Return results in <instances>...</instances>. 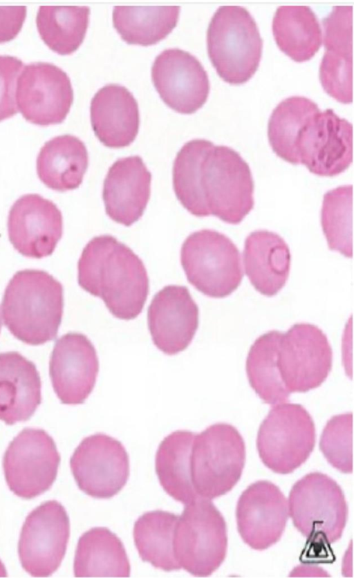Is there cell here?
<instances>
[{
  "instance_id": "cell-34",
  "label": "cell",
  "mask_w": 354,
  "mask_h": 578,
  "mask_svg": "<svg viewBox=\"0 0 354 578\" xmlns=\"http://www.w3.org/2000/svg\"><path fill=\"white\" fill-rule=\"evenodd\" d=\"M317 104L302 96L281 101L273 110L268 125V137L273 151L281 159L299 165L297 145L300 132L309 118L319 111Z\"/></svg>"
},
{
  "instance_id": "cell-8",
  "label": "cell",
  "mask_w": 354,
  "mask_h": 578,
  "mask_svg": "<svg viewBox=\"0 0 354 578\" xmlns=\"http://www.w3.org/2000/svg\"><path fill=\"white\" fill-rule=\"evenodd\" d=\"M201 186L209 215L233 225L253 209L254 180L248 164L234 149L213 144L202 164Z\"/></svg>"
},
{
  "instance_id": "cell-11",
  "label": "cell",
  "mask_w": 354,
  "mask_h": 578,
  "mask_svg": "<svg viewBox=\"0 0 354 578\" xmlns=\"http://www.w3.org/2000/svg\"><path fill=\"white\" fill-rule=\"evenodd\" d=\"M70 522L63 505L48 501L26 517L18 553L23 568L35 577H46L59 567L66 551Z\"/></svg>"
},
{
  "instance_id": "cell-15",
  "label": "cell",
  "mask_w": 354,
  "mask_h": 578,
  "mask_svg": "<svg viewBox=\"0 0 354 578\" xmlns=\"http://www.w3.org/2000/svg\"><path fill=\"white\" fill-rule=\"evenodd\" d=\"M16 104L28 122L48 126L62 122L73 102V91L67 74L47 62L26 65L15 91Z\"/></svg>"
},
{
  "instance_id": "cell-33",
  "label": "cell",
  "mask_w": 354,
  "mask_h": 578,
  "mask_svg": "<svg viewBox=\"0 0 354 578\" xmlns=\"http://www.w3.org/2000/svg\"><path fill=\"white\" fill-rule=\"evenodd\" d=\"M89 15L86 6H40L36 17L40 37L55 53L72 54L84 41Z\"/></svg>"
},
{
  "instance_id": "cell-35",
  "label": "cell",
  "mask_w": 354,
  "mask_h": 578,
  "mask_svg": "<svg viewBox=\"0 0 354 578\" xmlns=\"http://www.w3.org/2000/svg\"><path fill=\"white\" fill-rule=\"evenodd\" d=\"M214 144L205 139L186 142L173 165V187L181 205L197 217L209 216L201 186L203 159Z\"/></svg>"
},
{
  "instance_id": "cell-32",
  "label": "cell",
  "mask_w": 354,
  "mask_h": 578,
  "mask_svg": "<svg viewBox=\"0 0 354 578\" xmlns=\"http://www.w3.org/2000/svg\"><path fill=\"white\" fill-rule=\"evenodd\" d=\"M180 9L179 6H115L113 26L127 44L151 46L165 39L176 26Z\"/></svg>"
},
{
  "instance_id": "cell-31",
  "label": "cell",
  "mask_w": 354,
  "mask_h": 578,
  "mask_svg": "<svg viewBox=\"0 0 354 578\" xmlns=\"http://www.w3.org/2000/svg\"><path fill=\"white\" fill-rule=\"evenodd\" d=\"M178 515L164 510L144 513L135 522L133 535L141 559L164 571L181 566L174 551V537Z\"/></svg>"
},
{
  "instance_id": "cell-26",
  "label": "cell",
  "mask_w": 354,
  "mask_h": 578,
  "mask_svg": "<svg viewBox=\"0 0 354 578\" xmlns=\"http://www.w3.org/2000/svg\"><path fill=\"white\" fill-rule=\"evenodd\" d=\"M88 156L84 143L66 134L47 141L37 158V173L48 188L57 192L75 189L82 183Z\"/></svg>"
},
{
  "instance_id": "cell-27",
  "label": "cell",
  "mask_w": 354,
  "mask_h": 578,
  "mask_svg": "<svg viewBox=\"0 0 354 578\" xmlns=\"http://www.w3.org/2000/svg\"><path fill=\"white\" fill-rule=\"evenodd\" d=\"M73 570L77 577H128L131 567L118 536L107 528L95 527L78 540Z\"/></svg>"
},
{
  "instance_id": "cell-17",
  "label": "cell",
  "mask_w": 354,
  "mask_h": 578,
  "mask_svg": "<svg viewBox=\"0 0 354 578\" xmlns=\"http://www.w3.org/2000/svg\"><path fill=\"white\" fill-rule=\"evenodd\" d=\"M289 517L288 501L279 487L268 481L250 485L236 508L239 533L251 548L264 550L281 539Z\"/></svg>"
},
{
  "instance_id": "cell-21",
  "label": "cell",
  "mask_w": 354,
  "mask_h": 578,
  "mask_svg": "<svg viewBox=\"0 0 354 578\" xmlns=\"http://www.w3.org/2000/svg\"><path fill=\"white\" fill-rule=\"evenodd\" d=\"M325 53L319 80L325 92L343 104L353 101V7L335 6L323 21Z\"/></svg>"
},
{
  "instance_id": "cell-40",
  "label": "cell",
  "mask_w": 354,
  "mask_h": 578,
  "mask_svg": "<svg viewBox=\"0 0 354 578\" xmlns=\"http://www.w3.org/2000/svg\"><path fill=\"white\" fill-rule=\"evenodd\" d=\"M1 325H2V322H1V313H0V331H1Z\"/></svg>"
},
{
  "instance_id": "cell-24",
  "label": "cell",
  "mask_w": 354,
  "mask_h": 578,
  "mask_svg": "<svg viewBox=\"0 0 354 578\" xmlns=\"http://www.w3.org/2000/svg\"><path fill=\"white\" fill-rule=\"evenodd\" d=\"M41 400L35 365L18 352L0 353V420L7 425L26 421Z\"/></svg>"
},
{
  "instance_id": "cell-3",
  "label": "cell",
  "mask_w": 354,
  "mask_h": 578,
  "mask_svg": "<svg viewBox=\"0 0 354 578\" xmlns=\"http://www.w3.org/2000/svg\"><path fill=\"white\" fill-rule=\"evenodd\" d=\"M295 527L307 538L308 549L330 550L342 536L348 519L344 492L332 478L315 472L297 481L288 497Z\"/></svg>"
},
{
  "instance_id": "cell-25",
  "label": "cell",
  "mask_w": 354,
  "mask_h": 578,
  "mask_svg": "<svg viewBox=\"0 0 354 578\" xmlns=\"http://www.w3.org/2000/svg\"><path fill=\"white\" fill-rule=\"evenodd\" d=\"M243 256L245 274L256 290L272 297L284 287L291 257L279 234L263 230L251 232L245 239Z\"/></svg>"
},
{
  "instance_id": "cell-38",
  "label": "cell",
  "mask_w": 354,
  "mask_h": 578,
  "mask_svg": "<svg viewBox=\"0 0 354 578\" xmlns=\"http://www.w3.org/2000/svg\"><path fill=\"white\" fill-rule=\"evenodd\" d=\"M23 65V62L15 57L0 55V122L17 113V77Z\"/></svg>"
},
{
  "instance_id": "cell-29",
  "label": "cell",
  "mask_w": 354,
  "mask_h": 578,
  "mask_svg": "<svg viewBox=\"0 0 354 578\" xmlns=\"http://www.w3.org/2000/svg\"><path fill=\"white\" fill-rule=\"evenodd\" d=\"M196 434L177 430L160 443L155 458V468L165 492L184 505L198 498L191 482L190 454Z\"/></svg>"
},
{
  "instance_id": "cell-20",
  "label": "cell",
  "mask_w": 354,
  "mask_h": 578,
  "mask_svg": "<svg viewBox=\"0 0 354 578\" xmlns=\"http://www.w3.org/2000/svg\"><path fill=\"white\" fill-rule=\"evenodd\" d=\"M148 328L155 346L176 355L192 342L199 323V310L188 288L165 286L153 297L147 312Z\"/></svg>"
},
{
  "instance_id": "cell-9",
  "label": "cell",
  "mask_w": 354,
  "mask_h": 578,
  "mask_svg": "<svg viewBox=\"0 0 354 578\" xmlns=\"http://www.w3.org/2000/svg\"><path fill=\"white\" fill-rule=\"evenodd\" d=\"M315 426L300 404L274 407L261 422L257 448L263 463L272 472L287 474L299 467L313 451Z\"/></svg>"
},
{
  "instance_id": "cell-14",
  "label": "cell",
  "mask_w": 354,
  "mask_h": 578,
  "mask_svg": "<svg viewBox=\"0 0 354 578\" xmlns=\"http://www.w3.org/2000/svg\"><path fill=\"white\" fill-rule=\"evenodd\" d=\"M299 165L319 176L343 173L353 162V125L333 110L318 111L301 129L297 145Z\"/></svg>"
},
{
  "instance_id": "cell-1",
  "label": "cell",
  "mask_w": 354,
  "mask_h": 578,
  "mask_svg": "<svg viewBox=\"0 0 354 578\" xmlns=\"http://www.w3.org/2000/svg\"><path fill=\"white\" fill-rule=\"evenodd\" d=\"M78 283L103 300L115 317L131 320L142 312L149 281L142 260L111 235L93 237L79 259Z\"/></svg>"
},
{
  "instance_id": "cell-36",
  "label": "cell",
  "mask_w": 354,
  "mask_h": 578,
  "mask_svg": "<svg viewBox=\"0 0 354 578\" xmlns=\"http://www.w3.org/2000/svg\"><path fill=\"white\" fill-rule=\"evenodd\" d=\"M321 224L328 248L353 257V185L339 186L324 195Z\"/></svg>"
},
{
  "instance_id": "cell-10",
  "label": "cell",
  "mask_w": 354,
  "mask_h": 578,
  "mask_svg": "<svg viewBox=\"0 0 354 578\" xmlns=\"http://www.w3.org/2000/svg\"><path fill=\"white\" fill-rule=\"evenodd\" d=\"M60 460L55 443L46 431L26 428L12 440L3 456L8 486L19 497L35 498L50 488Z\"/></svg>"
},
{
  "instance_id": "cell-18",
  "label": "cell",
  "mask_w": 354,
  "mask_h": 578,
  "mask_svg": "<svg viewBox=\"0 0 354 578\" xmlns=\"http://www.w3.org/2000/svg\"><path fill=\"white\" fill-rule=\"evenodd\" d=\"M7 225L15 249L35 259L52 254L63 232L61 211L53 201L37 194H25L13 203Z\"/></svg>"
},
{
  "instance_id": "cell-2",
  "label": "cell",
  "mask_w": 354,
  "mask_h": 578,
  "mask_svg": "<svg viewBox=\"0 0 354 578\" xmlns=\"http://www.w3.org/2000/svg\"><path fill=\"white\" fill-rule=\"evenodd\" d=\"M1 306L4 324L16 338L30 345L43 344L57 334L63 287L46 271L20 270L8 283Z\"/></svg>"
},
{
  "instance_id": "cell-39",
  "label": "cell",
  "mask_w": 354,
  "mask_h": 578,
  "mask_svg": "<svg viewBox=\"0 0 354 578\" xmlns=\"http://www.w3.org/2000/svg\"><path fill=\"white\" fill-rule=\"evenodd\" d=\"M26 6H0V43L15 39L26 17Z\"/></svg>"
},
{
  "instance_id": "cell-5",
  "label": "cell",
  "mask_w": 354,
  "mask_h": 578,
  "mask_svg": "<svg viewBox=\"0 0 354 578\" xmlns=\"http://www.w3.org/2000/svg\"><path fill=\"white\" fill-rule=\"evenodd\" d=\"M244 440L232 425L216 423L196 434L190 454V477L200 498L209 500L232 490L245 463Z\"/></svg>"
},
{
  "instance_id": "cell-4",
  "label": "cell",
  "mask_w": 354,
  "mask_h": 578,
  "mask_svg": "<svg viewBox=\"0 0 354 578\" xmlns=\"http://www.w3.org/2000/svg\"><path fill=\"white\" fill-rule=\"evenodd\" d=\"M207 46L218 75L230 84L245 83L258 69L263 40L256 21L245 8L219 7L207 28Z\"/></svg>"
},
{
  "instance_id": "cell-23",
  "label": "cell",
  "mask_w": 354,
  "mask_h": 578,
  "mask_svg": "<svg viewBox=\"0 0 354 578\" xmlns=\"http://www.w3.org/2000/svg\"><path fill=\"white\" fill-rule=\"evenodd\" d=\"M91 122L98 140L109 148L130 145L139 130L138 105L124 86L107 84L95 94L91 102Z\"/></svg>"
},
{
  "instance_id": "cell-22",
  "label": "cell",
  "mask_w": 354,
  "mask_h": 578,
  "mask_svg": "<svg viewBox=\"0 0 354 578\" xmlns=\"http://www.w3.org/2000/svg\"><path fill=\"white\" fill-rule=\"evenodd\" d=\"M151 174L138 156L117 160L104 180L102 198L106 214L125 226L142 216L151 194Z\"/></svg>"
},
{
  "instance_id": "cell-16",
  "label": "cell",
  "mask_w": 354,
  "mask_h": 578,
  "mask_svg": "<svg viewBox=\"0 0 354 578\" xmlns=\"http://www.w3.org/2000/svg\"><path fill=\"white\" fill-rule=\"evenodd\" d=\"M153 85L171 109L192 114L206 102L209 92L207 72L194 55L178 48L160 53L151 68Z\"/></svg>"
},
{
  "instance_id": "cell-6",
  "label": "cell",
  "mask_w": 354,
  "mask_h": 578,
  "mask_svg": "<svg viewBox=\"0 0 354 578\" xmlns=\"http://www.w3.org/2000/svg\"><path fill=\"white\" fill-rule=\"evenodd\" d=\"M227 525L209 499L198 498L185 505L175 529L174 551L181 568L192 575L207 577L224 561Z\"/></svg>"
},
{
  "instance_id": "cell-37",
  "label": "cell",
  "mask_w": 354,
  "mask_h": 578,
  "mask_svg": "<svg viewBox=\"0 0 354 578\" xmlns=\"http://www.w3.org/2000/svg\"><path fill=\"white\" fill-rule=\"evenodd\" d=\"M319 449L327 461L344 474L353 472V413L334 416L324 427Z\"/></svg>"
},
{
  "instance_id": "cell-30",
  "label": "cell",
  "mask_w": 354,
  "mask_h": 578,
  "mask_svg": "<svg viewBox=\"0 0 354 578\" xmlns=\"http://www.w3.org/2000/svg\"><path fill=\"white\" fill-rule=\"evenodd\" d=\"M283 333L270 330L251 346L246 360L249 383L264 403L274 405L288 401L287 390L279 369L278 357Z\"/></svg>"
},
{
  "instance_id": "cell-7",
  "label": "cell",
  "mask_w": 354,
  "mask_h": 578,
  "mask_svg": "<svg viewBox=\"0 0 354 578\" xmlns=\"http://www.w3.org/2000/svg\"><path fill=\"white\" fill-rule=\"evenodd\" d=\"M180 263L190 284L212 298L230 295L243 277L239 249L229 237L213 230H201L186 238Z\"/></svg>"
},
{
  "instance_id": "cell-12",
  "label": "cell",
  "mask_w": 354,
  "mask_h": 578,
  "mask_svg": "<svg viewBox=\"0 0 354 578\" xmlns=\"http://www.w3.org/2000/svg\"><path fill=\"white\" fill-rule=\"evenodd\" d=\"M333 351L324 333L317 326L299 323L283 333L278 364L290 393L319 387L332 369Z\"/></svg>"
},
{
  "instance_id": "cell-13",
  "label": "cell",
  "mask_w": 354,
  "mask_h": 578,
  "mask_svg": "<svg viewBox=\"0 0 354 578\" xmlns=\"http://www.w3.org/2000/svg\"><path fill=\"white\" fill-rule=\"evenodd\" d=\"M76 483L95 498H109L126 485L129 458L120 441L102 433L84 438L70 459Z\"/></svg>"
},
{
  "instance_id": "cell-19",
  "label": "cell",
  "mask_w": 354,
  "mask_h": 578,
  "mask_svg": "<svg viewBox=\"0 0 354 578\" xmlns=\"http://www.w3.org/2000/svg\"><path fill=\"white\" fill-rule=\"evenodd\" d=\"M49 366L52 385L61 402L84 403L99 371L96 350L89 339L75 332L62 335L55 344Z\"/></svg>"
},
{
  "instance_id": "cell-28",
  "label": "cell",
  "mask_w": 354,
  "mask_h": 578,
  "mask_svg": "<svg viewBox=\"0 0 354 578\" xmlns=\"http://www.w3.org/2000/svg\"><path fill=\"white\" fill-rule=\"evenodd\" d=\"M272 32L279 49L297 62L310 59L322 42L318 19L306 6L279 7L272 20Z\"/></svg>"
}]
</instances>
